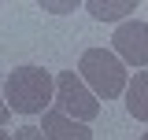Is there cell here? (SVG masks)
I'll use <instances>...</instances> for the list:
<instances>
[{
  "instance_id": "52a82bcc",
  "label": "cell",
  "mask_w": 148,
  "mask_h": 140,
  "mask_svg": "<svg viewBox=\"0 0 148 140\" xmlns=\"http://www.w3.org/2000/svg\"><path fill=\"white\" fill-rule=\"evenodd\" d=\"M85 11L92 18H100V22H119L122 15L137 11V0H89Z\"/></svg>"
},
{
  "instance_id": "8fae6325",
  "label": "cell",
  "mask_w": 148,
  "mask_h": 140,
  "mask_svg": "<svg viewBox=\"0 0 148 140\" xmlns=\"http://www.w3.org/2000/svg\"><path fill=\"white\" fill-rule=\"evenodd\" d=\"M0 140H11V133H8V129H0Z\"/></svg>"
},
{
  "instance_id": "8992f818",
  "label": "cell",
  "mask_w": 148,
  "mask_h": 140,
  "mask_svg": "<svg viewBox=\"0 0 148 140\" xmlns=\"http://www.w3.org/2000/svg\"><path fill=\"white\" fill-rule=\"evenodd\" d=\"M126 111L137 118V122H148V70H137L126 81Z\"/></svg>"
},
{
  "instance_id": "7a4b0ae2",
  "label": "cell",
  "mask_w": 148,
  "mask_h": 140,
  "mask_svg": "<svg viewBox=\"0 0 148 140\" xmlns=\"http://www.w3.org/2000/svg\"><path fill=\"white\" fill-rule=\"evenodd\" d=\"M78 77L85 81L92 96H104V100H115L126 92V67L122 59L108 48H85L82 52V63H78Z\"/></svg>"
},
{
  "instance_id": "ba28073f",
  "label": "cell",
  "mask_w": 148,
  "mask_h": 140,
  "mask_svg": "<svg viewBox=\"0 0 148 140\" xmlns=\"http://www.w3.org/2000/svg\"><path fill=\"white\" fill-rule=\"evenodd\" d=\"M15 140H45V137L37 125H22V129H15Z\"/></svg>"
},
{
  "instance_id": "5b68a950",
  "label": "cell",
  "mask_w": 148,
  "mask_h": 140,
  "mask_svg": "<svg viewBox=\"0 0 148 140\" xmlns=\"http://www.w3.org/2000/svg\"><path fill=\"white\" fill-rule=\"evenodd\" d=\"M37 129H41V137H45V140H92V129H89V125L67 118L59 107L45 111V122L37 125Z\"/></svg>"
},
{
  "instance_id": "277c9868",
  "label": "cell",
  "mask_w": 148,
  "mask_h": 140,
  "mask_svg": "<svg viewBox=\"0 0 148 140\" xmlns=\"http://www.w3.org/2000/svg\"><path fill=\"white\" fill-rule=\"evenodd\" d=\"M111 44H115V55L130 63V67H148V22H122L115 37H111Z\"/></svg>"
},
{
  "instance_id": "9c48e42d",
  "label": "cell",
  "mask_w": 148,
  "mask_h": 140,
  "mask_svg": "<svg viewBox=\"0 0 148 140\" xmlns=\"http://www.w3.org/2000/svg\"><path fill=\"white\" fill-rule=\"evenodd\" d=\"M41 7H45V11H56V15H63V11H71L74 4H41Z\"/></svg>"
},
{
  "instance_id": "6da1fadb",
  "label": "cell",
  "mask_w": 148,
  "mask_h": 140,
  "mask_svg": "<svg viewBox=\"0 0 148 140\" xmlns=\"http://www.w3.org/2000/svg\"><path fill=\"white\" fill-rule=\"evenodd\" d=\"M56 96V81L41 67H15L4 81V103L18 114H45V107Z\"/></svg>"
},
{
  "instance_id": "30bf717a",
  "label": "cell",
  "mask_w": 148,
  "mask_h": 140,
  "mask_svg": "<svg viewBox=\"0 0 148 140\" xmlns=\"http://www.w3.org/2000/svg\"><path fill=\"white\" fill-rule=\"evenodd\" d=\"M8 118H11V111H8V103H4V92H0V129L8 125Z\"/></svg>"
},
{
  "instance_id": "7c38bea8",
  "label": "cell",
  "mask_w": 148,
  "mask_h": 140,
  "mask_svg": "<svg viewBox=\"0 0 148 140\" xmlns=\"http://www.w3.org/2000/svg\"><path fill=\"white\" fill-rule=\"evenodd\" d=\"M141 140H148V133H145V137H141Z\"/></svg>"
},
{
  "instance_id": "3957f363",
  "label": "cell",
  "mask_w": 148,
  "mask_h": 140,
  "mask_svg": "<svg viewBox=\"0 0 148 140\" xmlns=\"http://www.w3.org/2000/svg\"><path fill=\"white\" fill-rule=\"evenodd\" d=\"M52 81H56V96H52V100H56V107H59L67 118L89 125L92 118L100 114V100L85 88V81H82L74 70H59Z\"/></svg>"
}]
</instances>
